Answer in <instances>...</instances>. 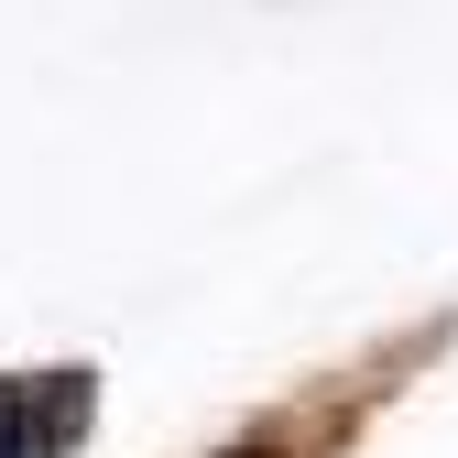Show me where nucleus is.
<instances>
[{"label": "nucleus", "instance_id": "f257e3e1", "mask_svg": "<svg viewBox=\"0 0 458 458\" xmlns=\"http://www.w3.org/2000/svg\"><path fill=\"white\" fill-rule=\"evenodd\" d=\"M88 437V371H12L0 382V458H66Z\"/></svg>", "mask_w": 458, "mask_h": 458}, {"label": "nucleus", "instance_id": "f03ea898", "mask_svg": "<svg viewBox=\"0 0 458 458\" xmlns=\"http://www.w3.org/2000/svg\"><path fill=\"white\" fill-rule=\"evenodd\" d=\"M229 458H273V447H229Z\"/></svg>", "mask_w": 458, "mask_h": 458}]
</instances>
